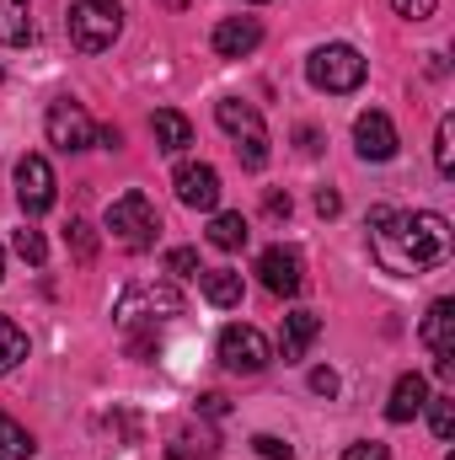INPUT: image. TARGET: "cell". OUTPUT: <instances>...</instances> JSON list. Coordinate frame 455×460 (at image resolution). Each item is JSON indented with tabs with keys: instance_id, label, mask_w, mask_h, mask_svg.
<instances>
[{
	"instance_id": "cell-1",
	"label": "cell",
	"mask_w": 455,
	"mask_h": 460,
	"mask_svg": "<svg viewBox=\"0 0 455 460\" xmlns=\"http://www.w3.org/2000/svg\"><path fill=\"white\" fill-rule=\"evenodd\" d=\"M370 257L397 279H418L451 257V220L434 209L402 215V209L380 204V209H370Z\"/></svg>"
},
{
	"instance_id": "cell-2",
	"label": "cell",
	"mask_w": 455,
	"mask_h": 460,
	"mask_svg": "<svg viewBox=\"0 0 455 460\" xmlns=\"http://www.w3.org/2000/svg\"><path fill=\"white\" fill-rule=\"evenodd\" d=\"M183 316V289L172 279H134L113 300V322L123 332H156Z\"/></svg>"
},
{
	"instance_id": "cell-3",
	"label": "cell",
	"mask_w": 455,
	"mask_h": 460,
	"mask_svg": "<svg viewBox=\"0 0 455 460\" xmlns=\"http://www.w3.org/2000/svg\"><path fill=\"white\" fill-rule=\"evenodd\" d=\"M65 27H70V43L81 54H103V49H113L118 32H123V5L118 0H76Z\"/></svg>"
},
{
	"instance_id": "cell-4",
	"label": "cell",
	"mask_w": 455,
	"mask_h": 460,
	"mask_svg": "<svg viewBox=\"0 0 455 460\" xmlns=\"http://www.w3.org/2000/svg\"><path fill=\"white\" fill-rule=\"evenodd\" d=\"M364 54L353 49V43H322L311 59H306V81L317 86V92H333V97H343V92H359L364 86Z\"/></svg>"
},
{
	"instance_id": "cell-5",
	"label": "cell",
	"mask_w": 455,
	"mask_h": 460,
	"mask_svg": "<svg viewBox=\"0 0 455 460\" xmlns=\"http://www.w3.org/2000/svg\"><path fill=\"white\" fill-rule=\"evenodd\" d=\"M108 230H113V241H123L129 252H145L161 235V215H156V204L139 188H129V193H118L113 209H108Z\"/></svg>"
},
{
	"instance_id": "cell-6",
	"label": "cell",
	"mask_w": 455,
	"mask_h": 460,
	"mask_svg": "<svg viewBox=\"0 0 455 460\" xmlns=\"http://www.w3.org/2000/svg\"><path fill=\"white\" fill-rule=\"evenodd\" d=\"M43 134H49V145H54V150H65V155H76V150H92V145H97V123H92V113H86L81 102H70V97L49 102V113H43Z\"/></svg>"
},
{
	"instance_id": "cell-7",
	"label": "cell",
	"mask_w": 455,
	"mask_h": 460,
	"mask_svg": "<svg viewBox=\"0 0 455 460\" xmlns=\"http://www.w3.org/2000/svg\"><path fill=\"white\" fill-rule=\"evenodd\" d=\"M215 353H220V364H226L230 375H263L273 364V343L257 327H241V322H230L226 332H220Z\"/></svg>"
},
{
	"instance_id": "cell-8",
	"label": "cell",
	"mask_w": 455,
	"mask_h": 460,
	"mask_svg": "<svg viewBox=\"0 0 455 460\" xmlns=\"http://www.w3.org/2000/svg\"><path fill=\"white\" fill-rule=\"evenodd\" d=\"M16 204H22L27 220L54 209V166L43 155H22L16 161Z\"/></svg>"
},
{
	"instance_id": "cell-9",
	"label": "cell",
	"mask_w": 455,
	"mask_h": 460,
	"mask_svg": "<svg viewBox=\"0 0 455 460\" xmlns=\"http://www.w3.org/2000/svg\"><path fill=\"white\" fill-rule=\"evenodd\" d=\"M172 188H177V199H183L188 209H199V215H215V209H220V172H215L210 161H183L177 177H172Z\"/></svg>"
},
{
	"instance_id": "cell-10",
	"label": "cell",
	"mask_w": 455,
	"mask_h": 460,
	"mask_svg": "<svg viewBox=\"0 0 455 460\" xmlns=\"http://www.w3.org/2000/svg\"><path fill=\"white\" fill-rule=\"evenodd\" d=\"M257 279H263V289L268 295H300V284H306V268H300V252L295 246H268V252H257V268H252Z\"/></svg>"
},
{
	"instance_id": "cell-11",
	"label": "cell",
	"mask_w": 455,
	"mask_h": 460,
	"mask_svg": "<svg viewBox=\"0 0 455 460\" xmlns=\"http://www.w3.org/2000/svg\"><path fill=\"white\" fill-rule=\"evenodd\" d=\"M397 128H391V118L380 113V108H364V113L353 118V150H359V161H391L397 155Z\"/></svg>"
},
{
	"instance_id": "cell-12",
	"label": "cell",
	"mask_w": 455,
	"mask_h": 460,
	"mask_svg": "<svg viewBox=\"0 0 455 460\" xmlns=\"http://www.w3.org/2000/svg\"><path fill=\"white\" fill-rule=\"evenodd\" d=\"M210 43H215L220 59H246V54L263 43V22H257V16H226Z\"/></svg>"
},
{
	"instance_id": "cell-13",
	"label": "cell",
	"mask_w": 455,
	"mask_h": 460,
	"mask_svg": "<svg viewBox=\"0 0 455 460\" xmlns=\"http://www.w3.org/2000/svg\"><path fill=\"white\" fill-rule=\"evenodd\" d=\"M322 338V316L317 311H290L284 316V327H279V353H284V364H300L306 358V348Z\"/></svg>"
},
{
	"instance_id": "cell-14",
	"label": "cell",
	"mask_w": 455,
	"mask_h": 460,
	"mask_svg": "<svg viewBox=\"0 0 455 460\" xmlns=\"http://www.w3.org/2000/svg\"><path fill=\"white\" fill-rule=\"evenodd\" d=\"M166 456H172V460H215V456H220V434H215V429H204V423H183V429L172 434Z\"/></svg>"
},
{
	"instance_id": "cell-15",
	"label": "cell",
	"mask_w": 455,
	"mask_h": 460,
	"mask_svg": "<svg viewBox=\"0 0 455 460\" xmlns=\"http://www.w3.org/2000/svg\"><path fill=\"white\" fill-rule=\"evenodd\" d=\"M424 402H429V380H424V375H402V380L391 385L386 418H391V423H413V418L424 412Z\"/></svg>"
},
{
	"instance_id": "cell-16",
	"label": "cell",
	"mask_w": 455,
	"mask_h": 460,
	"mask_svg": "<svg viewBox=\"0 0 455 460\" xmlns=\"http://www.w3.org/2000/svg\"><path fill=\"white\" fill-rule=\"evenodd\" d=\"M418 338H424L429 353H455V300H434V305H429Z\"/></svg>"
},
{
	"instance_id": "cell-17",
	"label": "cell",
	"mask_w": 455,
	"mask_h": 460,
	"mask_svg": "<svg viewBox=\"0 0 455 460\" xmlns=\"http://www.w3.org/2000/svg\"><path fill=\"white\" fill-rule=\"evenodd\" d=\"M150 128H156V145H161L166 155H183V150L193 145V123L177 113V108H161V113L150 118Z\"/></svg>"
},
{
	"instance_id": "cell-18",
	"label": "cell",
	"mask_w": 455,
	"mask_h": 460,
	"mask_svg": "<svg viewBox=\"0 0 455 460\" xmlns=\"http://www.w3.org/2000/svg\"><path fill=\"white\" fill-rule=\"evenodd\" d=\"M0 43L5 49L32 43V5L27 0H0Z\"/></svg>"
},
{
	"instance_id": "cell-19",
	"label": "cell",
	"mask_w": 455,
	"mask_h": 460,
	"mask_svg": "<svg viewBox=\"0 0 455 460\" xmlns=\"http://www.w3.org/2000/svg\"><path fill=\"white\" fill-rule=\"evenodd\" d=\"M215 118H220V128L236 134V139H246V134H268V128H263V113H257L252 102H236V97L215 102Z\"/></svg>"
},
{
	"instance_id": "cell-20",
	"label": "cell",
	"mask_w": 455,
	"mask_h": 460,
	"mask_svg": "<svg viewBox=\"0 0 455 460\" xmlns=\"http://www.w3.org/2000/svg\"><path fill=\"white\" fill-rule=\"evenodd\" d=\"M199 284H204V300H210V305H220V311L241 305V273H230V268H204Z\"/></svg>"
},
{
	"instance_id": "cell-21",
	"label": "cell",
	"mask_w": 455,
	"mask_h": 460,
	"mask_svg": "<svg viewBox=\"0 0 455 460\" xmlns=\"http://www.w3.org/2000/svg\"><path fill=\"white\" fill-rule=\"evenodd\" d=\"M252 241V226H246V215H236V209H220L215 220H210V246H220V252H241Z\"/></svg>"
},
{
	"instance_id": "cell-22",
	"label": "cell",
	"mask_w": 455,
	"mask_h": 460,
	"mask_svg": "<svg viewBox=\"0 0 455 460\" xmlns=\"http://www.w3.org/2000/svg\"><path fill=\"white\" fill-rule=\"evenodd\" d=\"M22 358H27V332L11 316H0V375H11Z\"/></svg>"
},
{
	"instance_id": "cell-23",
	"label": "cell",
	"mask_w": 455,
	"mask_h": 460,
	"mask_svg": "<svg viewBox=\"0 0 455 460\" xmlns=\"http://www.w3.org/2000/svg\"><path fill=\"white\" fill-rule=\"evenodd\" d=\"M32 450H38V445H32V434H27V429H22V423L11 418V412H0V456L27 460Z\"/></svg>"
},
{
	"instance_id": "cell-24",
	"label": "cell",
	"mask_w": 455,
	"mask_h": 460,
	"mask_svg": "<svg viewBox=\"0 0 455 460\" xmlns=\"http://www.w3.org/2000/svg\"><path fill=\"white\" fill-rule=\"evenodd\" d=\"M424 407H429V429H434V439H440V445H451V439H455V402H451V396H429Z\"/></svg>"
},
{
	"instance_id": "cell-25",
	"label": "cell",
	"mask_w": 455,
	"mask_h": 460,
	"mask_svg": "<svg viewBox=\"0 0 455 460\" xmlns=\"http://www.w3.org/2000/svg\"><path fill=\"white\" fill-rule=\"evenodd\" d=\"M11 246H16V257H22V262H32V268H43V262H49V241H43V230L22 226L16 235H11Z\"/></svg>"
},
{
	"instance_id": "cell-26",
	"label": "cell",
	"mask_w": 455,
	"mask_h": 460,
	"mask_svg": "<svg viewBox=\"0 0 455 460\" xmlns=\"http://www.w3.org/2000/svg\"><path fill=\"white\" fill-rule=\"evenodd\" d=\"M434 166L440 177L455 172V118H440V134H434Z\"/></svg>"
},
{
	"instance_id": "cell-27",
	"label": "cell",
	"mask_w": 455,
	"mask_h": 460,
	"mask_svg": "<svg viewBox=\"0 0 455 460\" xmlns=\"http://www.w3.org/2000/svg\"><path fill=\"white\" fill-rule=\"evenodd\" d=\"M70 257L76 262H92L97 257V230L86 226V220H70Z\"/></svg>"
},
{
	"instance_id": "cell-28",
	"label": "cell",
	"mask_w": 455,
	"mask_h": 460,
	"mask_svg": "<svg viewBox=\"0 0 455 460\" xmlns=\"http://www.w3.org/2000/svg\"><path fill=\"white\" fill-rule=\"evenodd\" d=\"M236 155H241L246 172H263V166H268V134H246V139L236 145Z\"/></svg>"
},
{
	"instance_id": "cell-29",
	"label": "cell",
	"mask_w": 455,
	"mask_h": 460,
	"mask_svg": "<svg viewBox=\"0 0 455 460\" xmlns=\"http://www.w3.org/2000/svg\"><path fill=\"white\" fill-rule=\"evenodd\" d=\"M166 268H172L177 279H199V273H204V262H199L193 246H172V252H166Z\"/></svg>"
},
{
	"instance_id": "cell-30",
	"label": "cell",
	"mask_w": 455,
	"mask_h": 460,
	"mask_svg": "<svg viewBox=\"0 0 455 460\" xmlns=\"http://www.w3.org/2000/svg\"><path fill=\"white\" fill-rule=\"evenodd\" d=\"M252 450H257L263 460H295V450H290L279 434H257V439H252Z\"/></svg>"
},
{
	"instance_id": "cell-31",
	"label": "cell",
	"mask_w": 455,
	"mask_h": 460,
	"mask_svg": "<svg viewBox=\"0 0 455 460\" xmlns=\"http://www.w3.org/2000/svg\"><path fill=\"white\" fill-rule=\"evenodd\" d=\"M434 5H440V0H391V11H397V16H407V22H429V16H434Z\"/></svg>"
},
{
	"instance_id": "cell-32",
	"label": "cell",
	"mask_w": 455,
	"mask_h": 460,
	"mask_svg": "<svg viewBox=\"0 0 455 460\" xmlns=\"http://www.w3.org/2000/svg\"><path fill=\"white\" fill-rule=\"evenodd\" d=\"M343 460H391V450H386V445H375V439H359V445H348V450H343Z\"/></svg>"
},
{
	"instance_id": "cell-33",
	"label": "cell",
	"mask_w": 455,
	"mask_h": 460,
	"mask_svg": "<svg viewBox=\"0 0 455 460\" xmlns=\"http://www.w3.org/2000/svg\"><path fill=\"white\" fill-rule=\"evenodd\" d=\"M311 391L333 402V396H338V369H327V364H322V369H311Z\"/></svg>"
},
{
	"instance_id": "cell-34",
	"label": "cell",
	"mask_w": 455,
	"mask_h": 460,
	"mask_svg": "<svg viewBox=\"0 0 455 460\" xmlns=\"http://www.w3.org/2000/svg\"><path fill=\"white\" fill-rule=\"evenodd\" d=\"M230 402L220 396V391H210V396H199V418H226Z\"/></svg>"
},
{
	"instance_id": "cell-35",
	"label": "cell",
	"mask_w": 455,
	"mask_h": 460,
	"mask_svg": "<svg viewBox=\"0 0 455 460\" xmlns=\"http://www.w3.org/2000/svg\"><path fill=\"white\" fill-rule=\"evenodd\" d=\"M338 209H343L338 188H322V193H317V215H327V220H333V215H338Z\"/></svg>"
},
{
	"instance_id": "cell-36",
	"label": "cell",
	"mask_w": 455,
	"mask_h": 460,
	"mask_svg": "<svg viewBox=\"0 0 455 460\" xmlns=\"http://www.w3.org/2000/svg\"><path fill=\"white\" fill-rule=\"evenodd\" d=\"M263 209H268L273 220H290V193H268V199H263Z\"/></svg>"
},
{
	"instance_id": "cell-37",
	"label": "cell",
	"mask_w": 455,
	"mask_h": 460,
	"mask_svg": "<svg viewBox=\"0 0 455 460\" xmlns=\"http://www.w3.org/2000/svg\"><path fill=\"white\" fill-rule=\"evenodd\" d=\"M295 139H300V150H306V155H317V150H322V145H317V128H300Z\"/></svg>"
},
{
	"instance_id": "cell-38",
	"label": "cell",
	"mask_w": 455,
	"mask_h": 460,
	"mask_svg": "<svg viewBox=\"0 0 455 460\" xmlns=\"http://www.w3.org/2000/svg\"><path fill=\"white\" fill-rule=\"evenodd\" d=\"M161 5H166V11H183V5H188V0H161Z\"/></svg>"
},
{
	"instance_id": "cell-39",
	"label": "cell",
	"mask_w": 455,
	"mask_h": 460,
	"mask_svg": "<svg viewBox=\"0 0 455 460\" xmlns=\"http://www.w3.org/2000/svg\"><path fill=\"white\" fill-rule=\"evenodd\" d=\"M0 279H5V252H0Z\"/></svg>"
},
{
	"instance_id": "cell-40",
	"label": "cell",
	"mask_w": 455,
	"mask_h": 460,
	"mask_svg": "<svg viewBox=\"0 0 455 460\" xmlns=\"http://www.w3.org/2000/svg\"><path fill=\"white\" fill-rule=\"evenodd\" d=\"M0 460H11V456H0Z\"/></svg>"
},
{
	"instance_id": "cell-41",
	"label": "cell",
	"mask_w": 455,
	"mask_h": 460,
	"mask_svg": "<svg viewBox=\"0 0 455 460\" xmlns=\"http://www.w3.org/2000/svg\"><path fill=\"white\" fill-rule=\"evenodd\" d=\"M257 5H263V0H257Z\"/></svg>"
}]
</instances>
